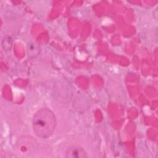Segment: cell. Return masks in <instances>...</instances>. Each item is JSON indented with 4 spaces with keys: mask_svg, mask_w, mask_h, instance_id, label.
Wrapping results in <instances>:
<instances>
[{
    "mask_svg": "<svg viewBox=\"0 0 158 158\" xmlns=\"http://www.w3.org/2000/svg\"><path fill=\"white\" fill-rule=\"evenodd\" d=\"M56 125V117L48 109H43L34 115L33 128L35 134L40 138L46 139L49 137L53 133Z\"/></svg>",
    "mask_w": 158,
    "mask_h": 158,
    "instance_id": "cell-1",
    "label": "cell"
},
{
    "mask_svg": "<svg viewBox=\"0 0 158 158\" xmlns=\"http://www.w3.org/2000/svg\"><path fill=\"white\" fill-rule=\"evenodd\" d=\"M67 157H86L85 151L80 147L71 146L67 151Z\"/></svg>",
    "mask_w": 158,
    "mask_h": 158,
    "instance_id": "cell-2",
    "label": "cell"
}]
</instances>
